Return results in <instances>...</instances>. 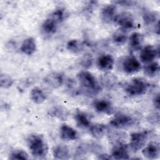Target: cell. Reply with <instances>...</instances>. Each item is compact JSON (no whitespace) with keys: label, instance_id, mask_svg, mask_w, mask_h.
<instances>
[{"label":"cell","instance_id":"1","mask_svg":"<svg viewBox=\"0 0 160 160\" xmlns=\"http://www.w3.org/2000/svg\"><path fill=\"white\" fill-rule=\"evenodd\" d=\"M77 79L80 85L81 92L86 95L93 96L101 91V86L91 72L87 71H81L77 74Z\"/></svg>","mask_w":160,"mask_h":160},{"label":"cell","instance_id":"2","mask_svg":"<svg viewBox=\"0 0 160 160\" xmlns=\"http://www.w3.org/2000/svg\"><path fill=\"white\" fill-rule=\"evenodd\" d=\"M66 12L62 8H58L52 12L42 24V31L47 34L56 32L59 25L64 21Z\"/></svg>","mask_w":160,"mask_h":160},{"label":"cell","instance_id":"3","mask_svg":"<svg viewBox=\"0 0 160 160\" xmlns=\"http://www.w3.org/2000/svg\"><path fill=\"white\" fill-rule=\"evenodd\" d=\"M27 142L29 149L33 156L42 158L46 156L48 148L41 135L37 134H31L28 138Z\"/></svg>","mask_w":160,"mask_h":160},{"label":"cell","instance_id":"4","mask_svg":"<svg viewBox=\"0 0 160 160\" xmlns=\"http://www.w3.org/2000/svg\"><path fill=\"white\" fill-rule=\"evenodd\" d=\"M147 82L141 78L132 79L126 86V91L129 96H136L142 95L148 89Z\"/></svg>","mask_w":160,"mask_h":160},{"label":"cell","instance_id":"5","mask_svg":"<svg viewBox=\"0 0 160 160\" xmlns=\"http://www.w3.org/2000/svg\"><path fill=\"white\" fill-rule=\"evenodd\" d=\"M149 136L148 131L132 132L130 136V149L133 152H137L145 146Z\"/></svg>","mask_w":160,"mask_h":160},{"label":"cell","instance_id":"6","mask_svg":"<svg viewBox=\"0 0 160 160\" xmlns=\"http://www.w3.org/2000/svg\"><path fill=\"white\" fill-rule=\"evenodd\" d=\"M114 21L118 24L120 28L129 31L134 26V19L131 13L129 12H122L117 14Z\"/></svg>","mask_w":160,"mask_h":160},{"label":"cell","instance_id":"7","mask_svg":"<svg viewBox=\"0 0 160 160\" xmlns=\"http://www.w3.org/2000/svg\"><path fill=\"white\" fill-rule=\"evenodd\" d=\"M135 122V119L130 116L126 114H119L115 116L109 122L111 126L118 128H126L132 126Z\"/></svg>","mask_w":160,"mask_h":160},{"label":"cell","instance_id":"8","mask_svg":"<svg viewBox=\"0 0 160 160\" xmlns=\"http://www.w3.org/2000/svg\"><path fill=\"white\" fill-rule=\"evenodd\" d=\"M111 156L115 159H129L128 146L124 142H117L112 148Z\"/></svg>","mask_w":160,"mask_h":160},{"label":"cell","instance_id":"9","mask_svg":"<svg viewBox=\"0 0 160 160\" xmlns=\"http://www.w3.org/2000/svg\"><path fill=\"white\" fill-rule=\"evenodd\" d=\"M122 69L127 74H134L139 71L141 66L139 61L133 56L126 57L122 63Z\"/></svg>","mask_w":160,"mask_h":160},{"label":"cell","instance_id":"10","mask_svg":"<svg viewBox=\"0 0 160 160\" xmlns=\"http://www.w3.org/2000/svg\"><path fill=\"white\" fill-rule=\"evenodd\" d=\"M159 54V48H156L152 45H147L141 51L140 59L144 63H149L158 56Z\"/></svg>","mask_w":160,"mask_h":160},{"label":"cell","instance_id":"11","mask_svg":"<svg viewBox=\"0 0 160 160\" xmlns=\"http://www.w3.org/2000/svg\"><path fill=\"white\" fill-rule=\"evenodd\" d=\"M44 82L52 88H58L64 82V75L59 72H51L45 76Z\"/></svg>","mask_w":160,"mask_h":160},{"label":"cell","instance_id":"12","mask_svg":"<svg viewBox=\"0 0 160 160\" xmlns=\"http://www.w3.org/2000/svg\"><path fill=\"white\" fill-rule=\"evenodd\" d=\"M142 153L143 156L149 159H154L159 158L160 153V148L158 142H151L145 146Z\"/></svg>","mask_w":160,"mask_h":160},{"label":"cell","instance_id":"13","mask_svg":"<svg viewBox=\"0 0 160 160\" xmlns=\"http://www.w3.org/2000/svg\"><path fill=\"white\" fill-rule=\"evenodd\" d=\"M116 15V6L114 4L105 6L101 12V19L105 23H111L114 21Z\"/></svg>","mask_w":160,"mask_h":160},{"label":"cell","instance_id":"14","mask_svg":"<svg viewBox=\"0 0 160 160\" xmlns=\"http://www.w3.org/2000/svg\"><path fill=\"white\" fill-rule=\"evenodd\" d=\"M114 58L110 54H102L100 56L97 61L98 68L103 71H108L112 69L114 65Z\"/></svg>","mask_w":160,"mask_h":160},{"label":"cell","instance_id":"15","mask_svg":"<svg viewBox=\"0 0 160 160\" xmlns=\"http://www.w3.org/2000/svg\"><path fill=\"white\" fill-rule=\"evenodd\" d=\"M144 36L142 34L134 32L129 38V48L131 51H137L142 48Z\"/></svg>","mask_w":160,"mask_h":160},{"label":"cell","instance_id":"16","mask_svg":"<svg viewBox=\"0 0 160 160\" xmlns=\"http://www.w3.org/2000/svg\"><path fill=\"white\" fill-rule=\"evenodd\" d=\"M60 136L61 139L66 141L76 140L79 137L78 132L67 124H62L61 126Z\"/></svg>","mask_w":160,"mask_h":160},{"label":"cell","instance_id":"17","mask_svg":"<svg viewBox=\"0 0 160 160\" xmlns=\"http://www.w3.org/2000/svg\"><path fill=\"white\" fill-rule=\"evenodd\" d=\"M94 108L96 111L101 113L111 114L112 111V106L110 101L106 99H97L94 101Z\"/></svg>","mask_w":160,"mask_h":160},{"label":"cell","instance_id":"18","mask_svg":"<svg viewBox=\"0 0 160 160\" xmlns=\"http://www.w3.org/2000/svg\"><path fill=\"white\" fill-rule=\"evenodd\" d=\"M100 81L102 86L108 89L114 88L118 82L117 77L111 72H106L102 75Z\"/></svg>","mask_w":160,"mask_h":160},{"label":"cell","instance_id":"19","mask_svg":"<svg viewBox=\"0 0 160 160\" xmlns=\"http://www.w3.org/2000/svg\"><path fill=\"white\" fill-rule=\"evenodd\" d=\"M52 155L57 159H68L70 157L69 149L66 145L59 144L53 148Z\"/></svg>","mask_w":160,"mask_h":160},{"label":"cell","instance_id":"20","mask_svg":"<svg viewBox=\"0 0 160 160\" xmlns=\"http://www.w3.org/2000/svg\"><path fill=\"white\" fill-rule=\"evenodd\" d=\"M21 51L26 55L32 54L36 50V43L35 39L32 37L25 39L21 46Z\"/></svg>","mask_w":160,"mask_h":160},{"label":"cell","instance_id":"21","mask_svg":"<svg viewBox=\"0 0 160 160\" xmlns=\"http://www.w3.org/2000/svg\"><path fill=\"white\" fill-rule=\"evenodd\" d=\"M108 131V127L104 124L97 123L91 125L89 127V132L96 139H100L104 136Z\"/></svg>","mask_w":160,"mask_h":160},{"label":"cell","instance_id":"22","mask_svg":"<svg viewBox=\"0 0 160 160\" xmlns=\"http://www.w3.org/2000/svg\"><path fill=\"white\" fill-rule=\"evenodd\" d=\"M31 100L36 104H42L46 99V96L44 91L38 87H34L30 92Z\"/></svg>","mask_w":160,"mask_h":160},{"label":"cell","instance_id":"23","mask_svg":"<svg viewBox=\"0 0 160 160\" xmlns=\"http://www.w3.org/2000/svg\"><path fill=\"white\" fill-rule=\"evenodd\" d=\"M128 31L121 28L116 30L112 34L113 42L118 45H122L124 44L128 40Z\"/></svg>","mask_w":160,"mask_h":160},{"label":"cell","instance_id":"24","mask_svg":"<svg viewBox=\"0 0 160 160\" xmlns=\"http://www.w3.org/2000/svg\"><path fill=\"white\" fill-rule=\"evenodd\" d=\"M66 48L69 51L76 54L83 51L84 45L81 41L78 39H71L68 42Z\"/></svg>","mask_w":160,"mask_h":160},{"label":"cell","instance_id":"25","mask_svg":"<svg viewBox=\"0 0 160 160\" xmlns=\"http://www.w3.org/2000/svg\"><path fill=\"white\" fill-rule=\"evenodd\" d=\"M75 120L77 125L80 128H87L91 126V122L87 115L81 111H77L75 114Z\"/></svg>","mask_w":160,"mask_h":160},{"label":"cell","instance_id":"26","mask_svg":"<svg viewBox=\"0 0 160 160\" xmlns=\"http://www.w3.org/2000/svg\"><path fill=\"white\" fill-rule=\"evenodd\" d=\"M159 71V65L157 62H149L144 67V73L146 76L149 78L156 76Z\"/></svg>","mask_w":160,"mask_h":160},{"label":"cell","instance_id":"27","mask_svg":"<svg viewBox=\"0 0 160 160\" xmlns=\"http://www.w3.org/2000/svg\"><path fill=\"white\" fill-rule=\"evenodd\" d=\"M158 13L156 11H146L142 15V18L144 24L146 26L151 25L156 22L158 19Z\"/></svg>","mask_w":160,"mask_h":160},{"label":"cell","instance_id":"28","mask_svg":"<svg viewBox=\"0 0 160 160\" xmlns=\"http://www.w3.org/2000/svg\"><path fill=\"white\" fill-rule=\"evenodd\" d=\"M93 63V58L89 53H86L79 59V64L84 69L91 68Z\"/></svg>","mask_w":160,"mask_h":160},{"label":"cell","instance_id":"29","mask_svg":"<svg viewBox=\"0 0 160 160\" xmlns=\"http://www.w3.org/2000/svg\"><path fill=\"white\" fill-rule=\"evenodd\" d=\"M13 83L12 78L7 74H1L0 76V85L1 87L4 89L10 88Z\"/></svg>","mask_w":160,"mask_h":160},{"label":"cell","instance_id":"30","mask_svg":"<svg viewBox=\"0 0 160 160\" xmlns=\"http://www.w3.org/2000/svg\"><path fill=\"white\" fill-rule=\"evenodd\" d=\"M9 159L12 160H14V159L25 160L28 159V155L26 153V152H25L23 150H15L10 154Z\"/></svg>","mask_w":160,"mask_h":160},{"label":"cell","instance_id":"31","mask_svg":"<svg viewBox=\"0 0 160 160\" xmlns=\"http://www.w3.org/2000/svg\"><path fill=\"white\" fill-rule=\"evenodd\" d=\"M52 114L55 116L60 118V119H64L65 118V116H67L66 112H64V109H61V108H54V110H52Z\"/></svg>","mask_w":160,"mask_h":160},{"label":"cell","instance_id":"32","mask_svg":"<svg viewBox=\"0 0 160 160\" xmlns=\"http://www.w3.org/2000/svg\"><path fill=\"white\" fill-rule=\"evenodd\" d=\"M114 3L123 6H132L136 4V2L132 1H117Z\"/></svg>","mask_w":160,"mask_h":160},{"label":"cell","instance_id":"33","mask_svg":"<svg viewBox=\"0 0 160 160\" xmlns=\"http://www.w3.org/2000/svg\"><path fill=\"white\" fill-rule=\"evenodd\" d=\"M152 102H153L154 107L157 109H159V93H158L157 94H156L154 96V98L152 99Z\"/></svg>","mask_w":160,"mask_h":160},{"label":"cell","instance_id":"34","mask_svg":"<svg viewBox=\"0 0 160 160\" xmlns=\"http://www.w3.org/2000/svg\"><path fill=\"white\" fill-rule=\"evenodd\" d=\"M98 159H112V158L111 155L102 153V154H100L98 155Z\"/></svg>","mask_w":160,"mask_h":160}]
</instances>
